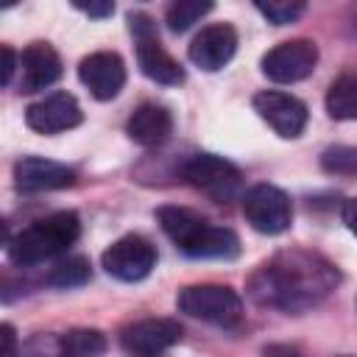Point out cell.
<instances>
[{
    "mask_svg": "<svg viewBox=\"0 0 357 357\" xmlns=\"http://www.w3.org/2000/svg\"><path fill=\"white\" fill-rule=\"evenodd\" d=\"M61 357H100L106 351V337L98 329H70L59 337Z\"/></svg>",
    "mask_w": 357,
    "mask_h": 357,
    "instance_id": "cell-19",
    "label": "cell"
},
{
    "mask_svg": "<svg viewBox=\"0 0 357 357\" xmlns=\"http://www.w3.org/2000/svg\"><path fill=\"white\" fill-rule=\"evenodd\" d=\"M321 167L332 176H357V145H332L321 153Z\"/></svg>",
    "mask_w": 357,
    "mask_h": 357,
    "instance_id": "cell-22",
    "label": "cell"
},
{
    "mask_svg": "<svg viewBox=\"0 0 357 357\" xmlns=\"http://www.w3.org/2000/svg\"><path fill=\"white\" fill-rule=\"evenodd\" d=\"M181 340V324L173 318H145L120 332V346L131 357H159Z\"/></svg>",
    "mask_w": 357,
    "mask_h": 357,
    "instance_id": "cell-10",
    "label": "cell"
},
{
    "mask_svg": "<svg viewBox=\"0 0 357 357\" xmlns=\"http://www.w3.org/2000/svg\"><path fill=\"white\" fill-rule=\"evenodd\" d=\"M156 220L162 231L187 254L198 259H231L240 251V240L231 229L212 226L206 218L187 206H159Z\"/></svg>",
    "mask_w": 357,
    "mask_h": 357,
    "instance_id": "cell-2",
    "label": "cell"
},
{
    "mask_svg": "<svg viewBox=\"0 0 357 357\" xmlns=\"http://www.w3.org/2000/svg\"><path fill=\"white\" fill-rule=\"evenodd\" d=\"M153 265H156V248L139 234H126L103 251L106 273L120 282H139L153 271Z\"/></svg>",
    "mask_w": 357,
    "mask_h": 357,
    "instance_id": "cell-8",
    "label": "cell"
},
{
    "mask_svg": "<svg viewBox=\"0 0 357 357\" xmlns=\"http://www.w3.org/2000/svg\"><path fill=\"white\" fill-rule=\"evenodd\" d=\"M340 357H351V354H340Z\"/></svg>",
    "mask_w": 357,
    "mask_h": 357,
    "instance_id": "cell-29",
    "label": "cell"
},
{
    "mask_svg": "<svg viewBox=\"0 0 357 357\" xmlns=\"http://www.w3.org/2000/svg\"><path fill=\"white\" fill-rule=\"evenodd\" d=\"M84 120V112L78 106V100L70 92H50L45 98H39L36 103H31L25 109V123L28 128L39 131V134H59V131H70Z\"/></svg>",
    "mask_w": 357,
    "mask_h": 357,
    "instance_id": "cell-12",
    "label": "cell"
},
{
    "mask_svg": "<svg viewBox=\"0 0 357 357\" xmlns=\"http://www.w3.org/2000/svg\"><path fill=\"white\" fill-rule=\"evenodd\" d=\"M86 279H89V262H86L84 257L59 259V262L47 271V276H45V282L53 284V287H78V284H84Z\"/></svg>",
    "mask_w": 357,
    "mask_h": 357,
    "instance_id": "cell-20",
    "label": "cell"
},
{
    "mask_svg": "<svg viewBox=\"0 0 357 357\" xmlns=\"http://www.w3.org/2000/svg\"><path fill=\"white\" fill-rule=\"evenodd\" d=\"M178 310L190 318L234 329L243 324V301L226 284H190L178 293Z\"/></svg>",
    "mask_w": 357,
    "mask_h": 357,
    "instance_id": "cell-4",
    "label": "cell"
},
{
    "mask_svg": "<svg viewBox=\"0 0 357 357\" xmlns=\"http://www.w3.org/2000/svg\"><path fill=\"white\" fill-rule=\"evenodd\" d=\"M81 234V220L75 212H53L28 229H22L17 237L8 240V257L20 268L39 265L45 259H53L64 254Z\"/></svg>",
    "mask_w": 357,
    "mask_h": 357,
    "instance_id": "cell-3",
    "label": "cell"
},
{
    "mask_svg": "<svg viewBox=\"0 0 357 357\" xmlns=\"http://www.w3.org/2000/svg\"><path fill=\"white\" fill-rule=\"evenodd\" d=\"M234 53H237V31L226 22L201 28V33H195V39L190 42V61L206 73L226 67Z\"/></svg>",
    "mask_w": 357,
    "mask_h": 357,
    "instance_id": "cell-14",
    "label": "cell"
},
{
    "mask_svg": "<svg viewBox=\"0 0 357 357\" xmlns=\"http://www.w3.org/2000/svg\"><path fill=\"white\" fill-rule=\"evenodd\" d=\"M243 215L259 234H282L293 223L290 198L273 184H254L243 198Z\"/></svg>",
    "mask_w": 357,
    "mask_h": 357,
    "instance_id": "cell-7",
    "label": "cell"
},
{
    "mask_svg": "<svg viewBox=\"0 0 357 357\" xmlns=\"http://www.w3.org/2000/svg\"><path fill=\"white\" fill-rule=\"evenodd\" d=\"M343 223L349 226L351 234H357V198H349L343 204Z\"/></svg>",
    "mask_w": 357,
    "mask_h": 357,
    "instance_id": "cell-28",
    "label": "cell"
},
{
    "mask_svg": "<svg viewBox=\"0 0 357 357\" xmlns=\"http://www.w3.org/2000/svg\"><path fill=\"white\" fill-rule=\"evenodd\" d=\"M212 11V3H201V0H176V3H170V8H167V28L173 31V33H181V31H187L192 22H198L204 14H209Z\"/></svg>",
    "mask_w": 357,
    "mask_h": 357,
    "instance_id": "cell-21",
    "label": "cell"
},
{
    "mask_svg": "<svg viewBox=\"0 0 357 357\" xmlns=\"http://www.w3.org/2000/svg\"><path fill=\"white\" fill-rule=\"evenodd\" d=\"M128 22H131V33L137 36V61H139V70H142L151 81H156V84L178 86V84L184 81V70H181V64L159 45L153 20L145 17V14H131Z\"/></svg>",
    "mask_w": 357,
    "mask_h": 357,
    "instance_id": "cell-5",
    "label": "cell"
},
{
    "mask_svg": "<svg viewBox=\"0 0 357 357\" xmlns=\"http://www.w3.org/2000/svg\"><path fill=\"white\" fill-rule=\"evenodd\" d=\"M337 284V271L312 251H282L251 276V296L262 307L301 312L326 298Z\"/></svg>",
    "mask_w": 357,
    "mask_h": 357,
    "instance_id": "cell-1",
    "label": "cell"
},
{
    "mask_svg": "<svg viewBox=\"0 0 357 357\" xmlns=\"http://www.w3.org/2000/svg\"><path fill=\"white\" fill-rule=\"evenodd\" d=\"M326 112L332 120H357V73L332 81L326 92Z\"/></svg>",
    "mask_w": 357,
    "mask_h": 357,
    "instance_id": "cell-18",
    "label": "cell"
},
{
    "mask_svg": "<svg viewBox=\"0 0 357 357\" xmlns=\"http://www.w3.org/2000/svg\"><path fill=\"white\" fill-rule=\"evenodd\" d=\"M318 64V47L310 39H290L262 56V73L276 84H296Z\"/></svg>",
    "mask_w": 357,
    "mask_h": 357,
    "instance_id": "cell-9",
    "label": "cell"
},
{
    "mask_svg": "<svg viewBox=\"0 0 357 357\" xmlns=\"http://www.w3.org/2000/svg\"><path fill=\"white\" fill-rule=\"evenodd\" d=\"M78 78L89 89L92 98L112 100V98L120 95V89L126 84V64H123V59L117 53L98 50V53H89L86 59H81Z\"/></svg>",
    "mask_w": 357,
    "mask_h": 357,
    "instance_id": "cell-13",
    "label": "cell"
},
{
    "mask_svg": "<svg viewBox=\"0 0 357 357\" xmlns=\"http://www.w3.org/2000/svg\"><path fill=\"white\" fill-rule=\"evenodd\" d=\"M14 70H17V56H14V50L6 45V47H3V84H6V86L11 84Z\"/></svg>",
    "mask_w": 357,
    "mask_h": 357,
    "instance_id": "cell-27",
    "label": "cell"
},
{
    "mask_svg": "<svg viewBox=\"0 0 357 357\" xmlns=\"http://www.w3.org/2000/svg\"><path fill=\"white\" fill-rule=\"evenodd\" d=\"M304 3H279V0H273V3H257V11L268 20V22H273V25H287V22H296L301 14H304Z\"/></svg>",
    "mask_w": 357,
    "mask_h": 357,
    "instance_id": "cell-23",
    "label": "cell"
},
{
    "mask_svg": "<svg viewBox=\"0 0 357 357\" xmlns=\"http://www.w3.org/2000/svg\"><path fill=\"white\" fill-rule=\"evenodd\" d=\"M126 131H128V137H131L137 145H142V148H156V145H162V142L170 137V131H173V117H170V112H167L165 106H159V103H139V106L131 112V117H128V123H126Z\"/></svg>",
    "mask_w": 357,
    "mask_h": 357,
    "instance_id": "cell-17",
    "label": "cell"
},
{
    "mask_svg": "<svg viewBox=\"0 0 357 357\" xmlns=\"http://www.w3.org/2000/svg\"><path fill=\"white\" fill-rule=\"evenodd\" d=\"M20 89L22 92H39L53 86L61 78V59L47 42H31L20 53Z\"/></svg>",
    "mask_w": 357,
    "mask_h": 357,
    "instance_id": "cell-16",
    "label": "cell"
},
{
    "mask_svg": "<svg viewBox=\"0 0 357 357\" xmlns=\"http://www.w3.org/2000/svg\"><path fill=\"white\" fill-rule=\"evenodd\" d=\"M0 337H3V357H14V354H17L14 326H11V324H3V326H0Z\"/></svg>",
    "mask_w": 357,
    "mask_h": 357,
    "instance_id": "cell-26",
    "label": "cell"
},
{
    "mask_svg": "<svg viewBox=\"0 0 357 357\" xmlns=\"http://www.w3.org/2000/svg\"><path fill=\"white\" fill-rule=\"evenodd\" d=\"M254 109L257 114L279 134V137H298L307 126V106L296 98V95H287V92H276V89H265V92H257L254 95Z\"/></svg>",
    "mask_w": 357,
    "mask_h": 357,
    "instance_id": "cell-11",
    "label": "cell"
},
{
    "mask_svg": "<svg viewBox=\"0 0 357 357\" xmlns=\"http://www.w3.org/2000/svg\"><path fill=\"white\" fill-rule=\"evenodd\" d=\"M181 173L187 178V184H192L195 190H201L204 195H209L218 204L234 198L237 190H240V181H243L240 170L229 159L215 156V153H195V156H190Z\"/></svg>",
    "mask_w": 357,
    "mask_h": 357,
    "instance_id": "cell-6",
    "label": "cell"
},
{
    "mask_svg": "<svg viewBox=\"0 0 357 357\" xmlns=\"http://www.w3.org/2000/svg\"><path fill=\"white\" fill-rule=\"evenodd\" d=\"M14 181L22 192H47V190H64L75 184V170L53 162V159H42V156H22L14 165Z\"/></svg>",
    "mask_w": 357,
    "mask_h": 357,
    "instance_id": "cell-15",
    "label": "cell"
},
{
    "mask_svg": "<svg viewBox=\"0 0 357 357\" xmlns=\"http://www.w3.org/2000/svg\"><path fill=\"white\" fill-rule=\"evenodd\" d=\"M14 357H61V346H59V337H33L28 340L25 346H20V351Z\"/></svg>",
    "mask_w": 357,
    "mask_h": 357,
    "instance_id": "cell-24",
    "label": "cell"
},
{
    "mask_svg": "<svg viewBox=\"0 0 357 357\" xmlns=\"http://www.w3.org/2000/svg\"><path fill=\"white\" fill-rule=\"evenodd\" d=\"M75 8L84 11V14H89V17H109L114 11L112 3H75Z\"/></svg>",
    "mask_w": 357,
    "mask_h": 357,
    "instance_id": "cell-25",
    "label": "cell"
}]
</instances>
